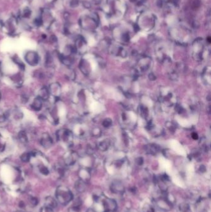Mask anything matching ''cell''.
<instances>
[{"label": "cell", "mask_w": 211, "mask_h": 212, "mask_svg": "<svg viewBox=\"0 0 211 212\" xmlns=\"http://www.w3.org/2000/svg\"><path fill=\"white\" fill-rule=\"evenodd\" d=\"M55 196L57 202L63 205L68 204L73 199V194L71 191L68 187L63 185L57 189Z\"/></svg>", "instance_id": "cell-1"}, {"label": "cell", "mask_w": 211, "mask_h": 212, "mask_svg": "<svg viewBox=\"0 0 211 212\" xmlns=\"http://www.w3.org/2000/svg\"><path fill=\"white\" fill-rule=\"evenodd\" d=\"M104 212H114L117 208V204L115 200L110 198H106L103 201Z\"/></svg>", "instance_id": "cell-2"}, {"label": "cell", "mask_w": 211, "mask_h": 212, "mask_svg": "<svg viewBox=\"0 0 211 212\" xmlns=\"http://www.w3.org/2000/svg\"><path fill=\"white\" fill-rule=\"evenodd\" d=\"M25 60L29 65L31 66H35L38 63L39 56L37 53L35 51H29L25 56Z\"/></svg>", "instance_id": "cell-3"}, {"label": "cell", "mask_w": 211, "mask_h": 212, "mask_svg": "<svg viewBox=\"0 0 211 212\" xmlns=\"http://www.w3.org/2000/svg\"><path fill=\"white\" fill-rule=\"evenodd\" d=\"M45 206H46V207H47L52 210H54V209L56 208L58 206L57 200L52 197H47L45 198Z\"/></svg>", "instance_id": "cell-4"}, {"label": "cell", "mask_w": 211, "mask_h": 212, "mask_svg": "<svg viewBox=\"0 0 211 212\" xmlns=\"http://www.w3.org/2000/svg\"><path fill=\"white\" fill-rule=\"evenodd\" d=\"M111 190L114 194H122L125 191V188L121 183L115 182L111 185Z\"/></svg>", "instance_id": "cell-5"}, {"label": "cell", "mask_w": 211, "mask_h": 212, "mask_svg": "<svg viewBox=\"0 0 211 212\" xmlns=\"http://www.w3.org/2000/svg\"><path fill=\"white\" fill-rule=\"evenodd\" d=\"M41 144L45 148H48L50 147V146L52 144V140L50 137V136H49L47 134H45V136H43L41 141Z\"/></svg>", "instance_id": "cell-6"}, {"label": "cell", "mask_w": 211, "mask_h": 212, "mask_svg": "<svg viewBox=\"0 0 211 212\" xmlns=\"http://www.w3.org/2000/svg\"><path fill=\"white\" fill-rule=\"evenodd\" d=\"M31 106L34 110H35L36 111H40L42 108V99H41L39 97H37L34 100V101L32 103V104L31 105Z\"/></svg>", "instance_id": "cell-7"}, {"label": "cell", "mask_w": 211, "mask_h": 212, "mask_svg": "<svg viewBox=\"0 0 211 212\" xmlns=\"http://www.w3.org/2000/svg\"><path fill=\"white\" fill-rule=\"evenodd\" d=\"M50 94V91L48 88L44 87L41 89L38 97L42 99V100H47L49 98Z\"/></svg>", "instance_id": "cell-8"}, {"label": "cell", "mask_w": 211, "mask_h": 212, "mask_svg": "<svg viewBox=\"0 0 211 212\" xmlns=\"http://www.w3.org/2000/svg\"><path fill=\"white\" fill-rule=\"evenodd\" d=\"M86 187V184L84 181L80 180L75 184V189L79 192H83L85 190Z\"/></svg>", "instance_id": "cell-9"}, {"label": "cell", "mask_w": 211, "mask_h": 212, "mask_svg": "<svg viewBox=\"0 0 211 212\" xmlns=\"http://www.w3.org/2000/svg\"><path fill=\"white\" fill-rule=\"evenodd\" d=\"M19 138L22 143L28 142V137L24 131H21L19 134Z\"/></svg>", "instance_id": "cell-10"}, {"label": "cell", "mask_w": 211, "mask_h": 212, "mask_svg": "<svg viewBox=\"0 0 211 212\" xmlns=\"http://www.w3.org/2000/svg\"><path fill=\"white\" fill-rule=\"evenodd\" d=\"M31 157V154H29L28 153H25L22 154V156L21 157V160L23 162L27 163V162H29L30 161Z\"/></svg>", "instance_id": "cell-11"}, {"label": "cell", "mask_w": 211, "mask_h": 212, "mask_svg": "<svg viewBox=\"0 0 211 212\" xmlns=\"http://www.w3.org/2000/svg\"><path fill=\"white\" fill-rule=\"evenodd\" d=\"M180 209L181 212H188L190 210V206L187 204H183L180 205Z\"/></svg>", "instance_id": "cell-12"}, {"label": "cell", "mask_w": 211, "mask_h": 212, "mask_svg": "<svg viewBox=\"0 0 211 212\" xmlns=\"http://www.w3.org/2000/svg\"><path fill=\"white\" fill-rule=\"evenodd\" d=\"M40 172L44 175H47L49 173V171L48 168L45 166H42L41 167H40Z\"/></svg>", "instance_id": "cell-13"}, {"label": "cell", "mask_w": 211, "mask_h": 212, "mask_svg": "<svg viewBox=\"0 0 211 212\" xmlns=\"http://www.w3.org/2000/svg\"><path fill=\"white\" fill-rule=\"evenodd\" d=\"M31 15V11L29 9H26L24 11V16L25 18H29Z\"/></svg>", "instance_id": "cell-14"}, {"label": "cell", "mask_w": 211, "mask_h": 212, "mask_svg": "<svg viewBox=\"0 0 211 212\" xmlns=\"http://www.w3.org/2000/svg\"><path fill=\"white\" fill-rule=\"evenodd\" d=\"M69 212H80V207L73 206L69 209Z\"/></svg>", "instance_id": "cell-15"}, {"label": "cell", "mask_w": 211, "mask_h": 212, "mask_svg": "<svg viewBox=\"0 0 211 212\" xmlns=\"http://www.w3.org/2000/svg\"><path fill=\"white\" fill-rule=\"evenodd\" d=\"M41 212H54V210H52V209L45 206L41 209Z\"/></svg>", "instance_id": "cell-16"}, {"label": "cell", "mask_w": 211, "mask_h": 212, "mask_svg": "<svg viewBox=\"0 0 211 212\" xmlns=\"http://www.w3.org/2000/svg\"><path fill=\"white\" fill-rule=\"evenodd\" d=\"M192 137H193L194 140H196V139H197V138H198V136H197V134H196V133H194V134H193V135H192Z\"/></svg>", "instance_id": "cell-17"}, {"label": "cell", "mask_w": 211, "mask_h": 212, "mask_svg": "<svg viewBox=\"0 0 211 212\" xmlns=\"http://www.w3.org/2000/svg\"><path fill=\"white\" fill-rule=\"evenodd\" d=\"M87 212H96L93 209H91V208H89L87 210Z\"/></svg>", "instance_id": "cell-18"}, {"label": "cell", "mask_w": 211, "mask_h": 212, "mask_svg": "<svg viewBox=\"0 0 211 212\" xmlns=\"http://www.w3.org/2000/svg\"><path fill=\"white\" fill-rule=\"evenodd\" d=\"M15 212H23L22 211H15Z\"/></svg>", "instance_id": "cell-19"}]
</instances>
